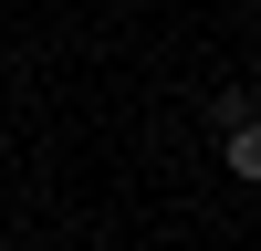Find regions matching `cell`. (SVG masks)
I'll return each instance as SVG.
<instances>
[{"label":"cell","instance_id":"1","mask_svg":"<svg viewBox=\"0 0 261 251\" xmlns=\"http://www.w3.org/2000/svg\"><path fill=\"white\" fill-rule=\"evenodd\" d=\"M220 167L261 188V115H251V105H230V126H220Z\"/></svg>","mask_w":261,"mask_h":251},{"label":"cell","instance_id":"2","mask_svg":"<svg viewBox=\"0 0 261 251\" xmlns=\"http://www.w3.org/2000/svg\"><path fill=\"white\" fill-rule=\"evenodd\" d=\"M251 115H261V84H251Z\"/></svg>","mask_w":261,"mask_h":251}]
</instances>
